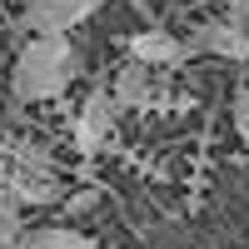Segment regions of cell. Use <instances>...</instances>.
I'll return each mask as SVG.
<instances>
[{
	"label": "cell",
	"mask_w": 249,
	"mask_h": 249,
	"mask_svg": "<svg viewBox=\"0 0 249 249\" xmlns=\"http://www.w3.org/2000/svg\"><path fill=\"white\" fill-rule=\"evenodd\" d=\"M80 75H85V55L70 40H25L15 55V70H10V95L20 105L60 100Z\"/></svg>",
	"instance_id": "1"
},
{
	"label": "cell",
	"mask_w": 249,
	"mask_h": 249,
	"mask_svg": "<svg viewBox=\"0 0 249 249\" xmlns=\"http://www.w3.org/2000/svg\"><path fill=\"white\" fill-rule=\"evenodd\" d=\"M95 10L100 0H30L20 10V30H30V40H70Z\"/></svg>",
	"instance_id": "2"
},
{
	"label": "cell",
	"mask_w": 249,
	"mask_h": 249,
	"mask_svg": "<svg viewBox=\"0 0 249 249\" xmlns=\"http://www.w3.org/2000/svg\"><path fill=\"white\" fill-rule=\"evenodd\" d=\"M115 115H120V100H115V90H90L85 95V105L75 110V144L85 155H95L100 144H110V135H115Z\"/></svg>",
	"instance_id": "3"
},
{
	"label": "cell",
	"mask_w": 249,
	"mask_h": 249,
	"mask_svg": "<svg viewBox=\"0 0 249 249\" xmlns=\"http://www.w3.org/2000/svg\"><path fill=\"white\" fill-rule=\"evenodd\" d=\"M124 50H130V60H135V65H150V70H175V65H184V60H190V40H179L175 30L150 25V30H135L130 40H124Z\"/></svg>",
	"instance_id": "4"
},
{
	"label": "cell",
	"mask_w": 249,
	"mask_h": 249,
	"mask_svg": "<svg viewBox=\"0 0 249 249\" xmlns=\"http://www.w3.org/2000/svg\"><path fill=\"white\" fill-rule=\"evenodd\" d=\"M190 50L219 55V60H249V30L234 20H199L190 30Z\"/></svg>",
	"instance_id": "5"
},
{
	"label": "cell",
	"mask_w": 249,
	"mask_h": 249,
	"mask_svg": "<svg viewBox=\"0 0 249 249\" xmlns=\"http://www.w3.org/2000/svg\"><path fill=\"white\" fill-rule=\"evenodd\" d=\"M0 195H10L20 210L25 204H55L60 199V175H35V170H15L10 175H0Z\"/></svg>",
	"instance_id": "6"
},
{
	"label": "cell",
	"mask_w": 249,
	"mask_h": 249,
	"mask_svg": "<svg viewBox=\"0 0 249 249\" xmlns=\"http://www.w3.org/2000/svg\"><path fill=\"white\" fill-rule=\"evenodd\" d=\"M115 100H120V110H150L155 100H160V85H155V70L150 65H135V60H124L120 75H115Z\"/></svg>",
	"instance_id": "7"
},
{
	"label": "cell",
	"mask_w": 249,
	"mask_h": 249,
	"mask_svg": "<svg viewBox=\"0 0 249 249\" xmlns=\"http://www.w3.org/2000/svg\"><path fill=\"white\" fill-rule=\"evenodd\" d=\"M10 249H100L90 234L70 230V224H40V230H25V239Z\"/></svg>",
	"instance_id": "8"
},
{
	"label": "cell",
	"mask_w": 249,
	"mask_h": 249,
	"mask_svg": "<svg viewBox=\"0 0 249 249\" xmlns=\"http://www.w3.org/2000/svg\"><path fill=\"white\" fill-rule=\"evenodd\" d=\"M25 239V224H20V204L10 195H0V249H10Z\"/></svg>",
	"instance_id": "9"
},
{
	"label": "cell",
	"mask_w": 249,
	"mask_h": 249,
	"mask_svg": "<svg viewBox=\"0 0 249 249\" xmlns=\"http://www.w3.org/2000/svg\"><path fill=\"white\" fill-rule=\"evenodd\" d=\"M234 130H239V140L249 144V80H244L239 95H234Z\"/></svg>",
	"instance_id": "10"
},
{
	"label": "cell",
	"mask_w": 249,
	"mask_h": 249,
	"mask_svg": "<svg viewBox=\"0 0 249 249\" xmlns=\"http://www.w3.org/2000/svg\"><path fill=\"white\" fill-rule=\"evenodd\" d=\"M95 199H100V190H80V195L70 199V214H80V210H90Z\"/></svg>",
	"instance_id": "11"
},
{
	"label": "cell",
	"mask_w": 249,
	"mask_h": 249,
	"mask_svg": "<svg viewBox=\"0 0 249 249\" xmlns=\"http://www.w3.org/2000/svg\"><path fill=\"white\" fill-rule=\"evenodd\" d=\"M244 15H249V0H239V5H234V15H230V20H234V25H244Z\"/></svg>",
	"instance_id": "12"
}]
</instances>
